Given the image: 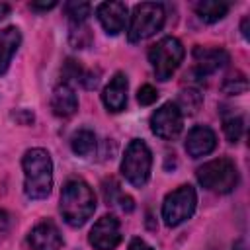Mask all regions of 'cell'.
<instances>
[{
    "label": "cell",
    "mask_w": 250,
    "mask_h": 250,
    "mask_svg": "<svg viewBox=\"0 0 250 250\" xmlns=\"http://www.w3.org/2000/svg\"><path fill=\"white\" fill-rule=\"evenodd\" d=\"M23 191L31 199H43L53 188V160L45 148H29L21 160Z\"/></svg>",
    "instance_id": "6da1fadb"
},
{
    "label": "cell",
    "mask_w": 250,
    "mask_h": 250,
    "mask_svg": "<svg viewBox=\"0 0 250 250\" xmlns=\"http://www.w3.org/2000/svg\"><path fill=\"white\" fill-rule=\"evenodd\" d=\"M59 207L70 227H82L96 211V195L84 180H68L62 186Z\"/></svg>",
    "instance_id": "7a4b0ae2"
},
{
    "label": "cell",
    "mask_w": 250,
    "mask_h": 250,
    "mask_svg": "<svg viewBox=\"0 0 250 250\" xmlns=\"http://www.w3.org/2000/svg\"><path fill=\"white\" fill-rule=\"evenodd\" d=\"M197 182L213 193H229L238 184V170L229 158H215L197 168Z\"/></svg>",
    "instance_id": "3957f363"
},
{
    "label": "cell",
    "mask_w": 250,
    "mask_h": 250,
    "mask_svg": "<svg viewBox=\"0 0 250 250\" xmlns=\"http://www.w3.org/2000/svg\"><path fill=\"white\" fill-rule=\"evenodd\" d=\"M166 20L164 14V6L156 4V2H141L133 8L131 14V21L127 27V37L131 43L143 41L150 35H154L156 31L162 29Z\"/></svg>",
    "instance_id": "277c9868"
},
{
    "label": "cell",
    "mask_w": 250,
    "mask_h": 250,
    "mask_svg": "<svg viewBox=\"0 0 250 250\" xmlns=\"http://www.w3.org/2000/svg\"><path fill=\"white\" fill-rule=\"evenodd\" d=\"M184 45L176 37H162L148 49V61L158 80H168L184 61Z\"/></svg>",
    "instance_id": "5b68a950"
},
{
    "label": "cell",
    "mask_w": 250,
    "mask_h": 250,
    "mask_svg": "<svg viewBox=\"0 0 250 250\" xmlns=\"http://www.w3.org/2000/svg\"><path fill=\"white\" fill-rule=\"evenodd\" d=\"M150 166H152L150 148L146 146L145 141L133 139L125 148V154L121 160V174L125 176L129 184L141 188L146 184L150 176Z\"/></svg>",
    "instance_id": "8992f818"
},
{
    "label": "cell",
    "mask_w": 250,
    "mask_h": 250,
    "mask_svg": "<svg viewBox=\"0 0 250 250\" xmlns=\"http://www.w3.org/2000/svg\"><path fill=\"white\" fill-rule=\"evenodd\" d=\"M197 205V193L191 186H180L170 191L162 203V219L166 227H178L188 221Z\"/></svg>",
    "instance_id": "52a82bcc"
},
{
    "label": "cell",
    "mask_w": 250,
    "mask_h": 250,
    "mask_svg": "<svg viewBox=\"0 0 250 250\" xmlns=\"http://www.w3.org/2000/svg\"><path fill=\"white\" fill-rule=\"evenodd\" d=\"M184 125V115L180 113L178 105L172 102L162 104L152 115H150V131L166 141H172L180 135Z\"/></svg>",
    "instance_id": "ba28073f"
},
{
    "label": "cell",
    "mask_w": 250,
    "mask_h": 250,
    "mask_svg": "<svg viewBox=\"0 0 250 250\" xmlns=\"http://www.w3.org/2000/svg\"><path fill=\"white\" fill-rule=\"evenodd\" d=\"M121 242V227L117 217L104 215L98 219L90 230V244L96 250H113Z\"/></svg>",
    "instance_id": "9c48e42d"
},
{
    "label": "cell",
    "mask_w": 250,
    "mask_h": 250,
    "mask_svg": "<svg viewBox=\"0 0 250 250\" xmlns=\"http://www.w3.org/2000/svg\"><path fill=\"white\" fill-rule=\"evenodd\" d=\"M27 242L31 250H61L62 236L53 221H41L29 230Z\"/></svg>",
    "instance_id": "30bf717a"
},
{
    "label": "cell",
    "mask_w": 250,
    "mask_h": 250,
    "mask_svg": "<svg viewBox=\"0 0 250 250\" xmlns=\"http://www.w3.org/2000/svg\"><path fill=\"white\" fill-rule=\"evenodd\" d=\"M127 14H129V10L123 2H102L96 8V16H98L102 27L105 29V33H109V35H117L119 31H123Z\"/></svg>",
    "instance_id": "8fae6325"
},
{
    "label": "cell",
    "mask_w": 250,
    "mask_h": 250,
    "mask_svg": "<svg viewBox=\"0 0 250 250\" xmlns=\"http://www.w3.org/2000/svg\"><path fill=\"white\" fill-rule=\"evenodd\" d=\"M217 146V137L207 125H195L186 137V152L191 158H201Z\"/></svg>",
    "instance_id": "7c38bea8"
},
{
    "label": "cell",
    "mask_w": 250,
    "mask_h": 250,
    "mask_svg": "<svg viewBox=\"0 0 250 250\" xmlns=\"http://www.w3.org/2000/svg\"><path fill=\"white\" fill-rule=\"evenodd\" d=\"M193 59L197 62V72L199 76L211 74L219 68H223L229 62V53L221 47H195L193 49Z\"/></svg>",
    "instance_id": "4fadbf2b"
},
{
    "label": "cell",
    "mask_w": 250,
    "mask_h": 250,
    "mask_svg": "<svg viewBox=\"0 0 250 250\" xmlns=\"http://www.w3.org/2000/svg\"><path fill=\"white\" fill-rule=\"evenodd\" d=\"M102 102L109 111H121L127 104V76L123 72L113 74L109 84L104 88Z\"/></svg>",
    "instance_id": "5bb4252c"
},
{
    "label": "cell",
    "mask_w": 250,
    "mask_h": 250,
    "mask_svg": "<svg viewBox=\"0 0 250 250\" xmlns=\"http://www.w3.org/2000/svg\"><path fill=\"white\" fill-rule=\"evenodd\" d=\"M51 109L59 117H70L78 109V98L70 84L62 82L55 86L53 96H51Z\"/></svg>",
    "instance_id": "9a60e30c"
},
{
    "label": "cell",
    "mask_w": 250,
    "mask_h": 250,
    "mask_svg": "<svg viewBox=\"0 0 250 250\" xmlns=\"http://www.w3.org/2000/svg\"><path fill=\"white\" fill-rule=\"evenodd\" d=\"M21 43V33L18 27L8 25L0 31V74H4Z\"/></svg>",
    "instance_id": "2e32d148"
},
{
    "label": "cell",
    "mask_w": 250,
    "mask_h": 250,
    "mask_svg": "<svg viewBox=\"0 0 250 250\" xmlns=\"http://www.w3.org/2000/svg\"><path fill=\"white\" fill-rule=\"evenodd\" d=\"M195 12H197L199 20H203L205 23H215V21H219L227 16L229 4L215 2V0H203V2L195 4Z\"/></svg>",
    "instance_id": "e0dca14e"
},
{
    "label": "cell",
    "mask_w": 250,
    "mask_h": 250,
    "mask_svg": "<svg viewBox=\"0 0 250 250\" xmlns=\"http://www.w3.org/2000/svg\"><path fill=\"white\" fill-rule=\"evenodd\" d=\"M70 146L78 156H90L96 150V135L90 129H78L70 137Z\"/></svg>",
    "instance_id": "ac0fdd59"
},
{
    "label": "cell",
    "mask_w": 250,
    "mask_h": 250,
    "mask_svg": "<svg viewBox=\"0 0 250 250\" xmlns=\"http://www.w3.org/2000/svg\"><path fill=\"white\" fill-rule=\"evenodd\" d=\"M70 43L76 49H86L92 43V33L86 23H72L70 25Z\"/></svg>",
    "instance_id": "d6986e66"
},
{
    "label": "cell",
    "mask_w": 250,
    "mask_h": 250,
    "mask_svg": "<svg viewBox=\"0 0 250 250\" xmlns=\"http://www.w3.org/2000/svg\"><path fill=\"white\" fill-rule=\"evenodd\" d=\"M90 10H92V6L88 2H68V4H64V12H66V16L72 23H84Z\"/></svg>",
    "instance_id": "ffe728a7"
},
{
    "label": "cell",
    "mask_w": 250,
    "mask_h": 250,
    "mask_svg": "<svg viewBox=\"0 0 250 250\" xmlns=\"http://www.w3.org/2000/svg\"><path fill=\"white\" fill-rule=\"evenodd\" d=\"M176 105H178V109H180V113H182V115H184V113H195V111H197V107L201 105V96H199L195 90L182 92L180 102H178Z\"/></svg>",
    "instance_id": "44dd1931"
},
{
    "label": "cell",
    "mask_w": 250,
    "mask_h": 250,
    "mask_svg": "<svg viewBox=\"0 0 250 250\" xmlns=\"http://www.w3.org/2000/svg\"><path fill=\"white\" fill-rule=\"evenodd\" d=\"M223 129H225V135L230 143H238L242 133H244V121L242 117L238 115H232V117H227L225 123H223Z\"/></svg>",
    "instance_id": "7402d4cb"
},
{
    "label": "cell",
    "mask_w": 250,
    "mask_h": 250,
    "mask_svg": "<svg viewBox=\"0 0 250 250\" xmlns=\"http://www.w3.org/2000/svg\"><path fill=\"white\" fill-rule=\"evenodd\" d=\"M156 98H158V92H156L150 84L141 86L139 92H137V100H139L141 105H152V104L156 102Z\"/></svg>",
    "instance_id": "603a6c76"
},
{
    "label": "cell",
    "mask_w": 250,
    "mask_h": 250,
    "mask_svg": "<svg viewBox=\"0 0 250 250\" xmlns=\"http://www.w3.org/2000/svg\"><path fill=\"white\" fill-rule=\"evenodd\" d=\"M246 88H248V82H246L244 76L229 78V80L225 82V86H223V90H225L227 94H242V92H246Z\"/></svg>",
    "instance_id": "cb8c5ba5"
},
{
    "label": "cell",
    "mask_w": 250,
    "mask_h": 250,
    "mask_svg": "<svg viewBox=\"0 0 250 250\" xmlns=\"http://www.w3.org/2000/svg\"><path fill=\"white\" fill-rule=\"evenodd\" d=\"M8 230H10V215L0 209V238L6 236Z\"/></svg>",
    "instance_id": "d4e9b609"
},
{
    "label": "cell",
    "mask_w": 250,
    "mask_h": 250,
    "mask_svg": "<svg viewBox=\"0 0 250 250\" xmlns=\"http://www.w3.org/2000/svg\"><path fill=\"white\" fill-rule=\"evenodd\" d=\"M129 250H154L152 246H148L145 240H141V238H133L131 240V244H129Z\"/></svg>",
    "instance_id": "484cf974"
},
{
    "label": "cell",
    "mask_w": 250,
    "mask_h": 250,
    "mask_svg": "<svg viewBox=\"0 0 250 250\" xmlns=\"http://www.w3.org/2000/svg\"><path fill=\"white\" fill-rule=\"evenodd\" d=\"M117 201H119V205H121L123 211H133V207H135V205H133V199H131L129 195L119 193V199H117Z\"/></svg>",
    "instance_id": "4316f807"
},
{
    "label": "cell",
    "mask_w": 250,
    "mask_h": 250,
    "mask_svg": "<svg viewBox=\"0 0 250 250\" xmlns=\"http://www.w3.org/2000/svg\"><path fill=\"white\" fill-rule=\"evenodd\" d=\"M57 2H47V4H31V10H51L55 8Z\"/></svg>",
    "instance_id": "83f0119b"
},
{
    "label": "cell",
    "mask_w": 250,
    "mask_h": 250,
    "mask_svg": "<svg viewBox=\"0 0 250 250\" xmlns=\"http://www.w3.org/2000/svg\"><path fill=\"white\" fill-rule=\"evenodd\" d=\"M8 12H10V6H8V4H4V2H0V20H2V18H6V16H8Z\"/></svg>",
    "instance_id": "f1b7e54d"
},
{
    "label": "cell",
    "mask_w": 250,
    "mask_h": 250,
    "mask_svg": "<svg viewBox=\"0 0 250 250\" xmlns=\"http://www.w3.org/2000/svg\"><path fill=\"white\" fill-rule=\"evenodd\" d=\"M240 29H242L244 39H248V18H244V20H242V27H240Z\"/></svg>",
    "instance_id": "f546056e"
}]
</instances>
